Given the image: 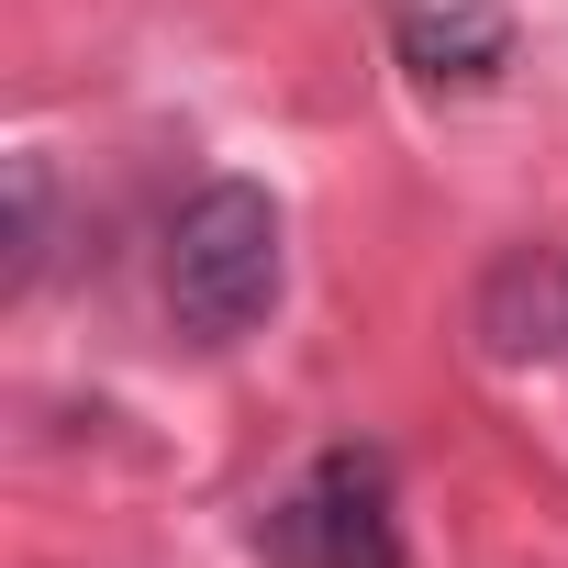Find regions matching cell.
<instances>
[{
  "label": "cell",
  "mask_w": 568,
  "mask_h": 568,
  "mask_svg": "<svg viewBox=\"0 0 568 568\" xmlns=\"http://www.w3.org/2000/svg\"><path fill=\"white\" fill-rule=\"evenodd\" d=\"M168 324L190 346H245L267 313H278V278H291V256H278V201L256 179H212L179 201L168 223Z\"/></svg>",
  "instance_id": "1"
},
{
  "label": "cell",
  "mask_w": 568,
  "mask_h": 568,
  "mask_svg": "<svg viewBox=\"0 0 568 568\" xmlns=\"http://www.w3.org/2000/svg\"><path fill=\"white\" fill-rule=\"evenodd\" d=\"M267 568H402V501L379 446H324L291 490L256 513Z\"/></svg>",
  "instance_id": "2"
},
{
  "label": "cell",
  "mask_w": 568,
  "mask_h": 568,
  "mask_svg": "<svg viewBox=\"0 0 568 568\" xmlns=\"http://www.w3.org/2000/svg\"><path fill=\"white\" fill-rule=\"evenodd\" d=\"M468 335L501 368H557L568 357V256L557 245H501L468 291Z\"/></svg>",
  "instance_id": "3"
},
{
  "label": "cell",
  "mask_w": 568,
  "mask_h": 568,
  "mask_svg": "<svg viewBox=\"0 0 568 568\" xmlns=\"http://www.w3.org/2000/svg\"><path fill=\"white\" fill-rule=\"evenodd\" d=\"M390 45L435 90H490L513 68V12L501 0H390Z\"/></svg>",
  "instance_id": "4"
},
{
  "label": "cell",
  "mask_w": 568,
  "mask_h": 568,
  "mask_svg": "<svg viewBox=\"0 0 568 568\" xmlns=\"http://www.w3.org/2000/svg\"><path fill=\"white\" fill-rule=\"evenodd\" d=\"M34 256H45V168L23 156V168H12V291L34 278Z\"/></svg>",
  "instance_id": "5"
}]
</instances>
